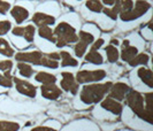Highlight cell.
Returning <instances> with one entry per match:
<instances>
[{"instance_id":"7402d4cb","label":"cell","mask_w":153,"mask_h":131,"mask_svg":"<svg viewBox=\"0 0 153 131\" xmlns=\"http://www.w3.org/2000/svg\"><path fill=\"white\" fill-rule=\"evenodd\" d=\"M102 10H104V13H105L108 17H111V19H113V20H116V17H117L120 10H121L120 0H115L114 7L113 8H102Z\"/></svg>"},{"instance_id":"d4e9b609","label":"cell","mask_w":153,"mask_h":131,"mask_svg":"<svg viewBox=\"0 0 153 131\" xmlns=\"http://www.w3.org/2000/svg\"><path fill=\"white\" fill-rule=\"evenodd\" d=\"M105 52L107 54V59L109 62H115L119 59V51L116 50V47L113 45H108L105 48Z\"/></svg>"},{"instance_id":"8d00e7d4","label":"cell","mask_w":153,"mask_h":131,"mask_svg":"<svg viewBox=\"0 0 153 131\" xmlns=\"http://www.w3.org/2000/svg\"><path fill=\"white\" fill-rule=\"evenodd\" d=\"M33 130L35 131H42V130L51 131V130H53V129H52V128H46V127H37V128H33Z\"/></svg>"},{"instance_id":"52a82bcc","label":"cell","mask_w":153,"mask_h":131,"mask_svg":"<svg viewBox=\"0 0 153 131\" xmlns=\"http://www.w3.org/2000/svg\"><path fill=\"white\" fill-rule=\"evenodd\" d=\"M94 37L92 36L91 33L85 32V31H81L79 32V41L76 44L75 46V55L77 58H82L84 55L86 47L89 46L90 44L93 43Z\"/></svg>"},{"instance_id":"f35d334b","label":"cell","mask_w":153,"mask_h":131,"mask_svg":"<svg viewBox=\"0 0 153 131\" xmlns=\"http://www.w3.org/2000/svg\"><path fill=\"white\" fill-rule=\"evenodd\" d=\"M112 44L113 45H117L119 44V40H112Z\"/></svg>"},{"instance_id":"484cf974","label":"cell","mask_w":153,"mask_h":131,"mask_svg":"<svg viewBox=\"0 0 153 131\" xmlns=\"http://www.w3.org/2000/svg\"><path fill=\"white\" fill-rule=\"evenodd\" d=\"M17 68H19L20 74H21L22 76H24V77H31L32 74H33L32 68H31L29 64L24 63V62H20V63L17 64Z\"/></svg>"},{"instance_id":"2e32d148","label":"cell","mask_w":153,"mask_h":131,"mask_svg":"<svg viewBox=\"0 0 153 131\" xmlns=\"http://www.w3.org/2000/svg\"><path fill=\"white\" fill-rule=\"evenodd\" d=\"M138 77L140 78L147 86L152 87L153 86V76H152V70L147 69V68H139L137 71Z\"/></svg>"},{"instance_id":"1f68e13d","label":"cell","mask_w":153,"mask_h":131,"mask_svg":"<svg viewBox=\"0 0 153 131\" xmlns=\"http://www.w3.org/2000/svg\"><path fill=\"white\" fill-rule=\"evenodd\" d=\"M13 67V62L10 60H5V61L0 62V70L5 71V73H9Z\"/></svg>"},{"instance_id":"8fae6325","label":"cell","mask_w":153,"mask_h":131,"mask_svg":"<svg viewBox=\"0 0 153 131\" xmlns=\"http://www.w3.org/2000/svg\"><path fill=\"white\" fill-rule=\"evenodd\" d=\"M111 98H114L116 100H123L126 97V93L129 91V86L126 83H116L111 85Z\"/></svg>"},{"instance_id":"5b68a950","label":"cell","mask_w":153,"mask_h":131,"mask_svg":"<svg viewBox=\"0 0 153 131\" xmlns=\"http://www.w3.org/2000/svg\"><path fill=\"white\" fill-rule=\"evenodd\" d=\"M150 8H151V5L147 1L138 0L134 9L131 8L130 10H128V12L120 13V17H121L122 21H132V20H136V19L140 17L142 15H144Z\"/></svg>"},{"instance_id":"3957f363","label":"cell","mask_w":153,"mask_h":131,"mask_svg":"<svg viewBox=\"0 0 153 131\" xmlns=\"http://www.w3.org/2000/svg\"><path fill=\"white\" fill-rule=\"evenodd\" d=\"M127 101H128V105L131 108V110L136 115L147 121L149 123H152V117H151L152 114L146 112L145 107H144V98L142 97L140 93L134 91V90H131V91L129 90V93L127 95Z\"/></svg>"},{"instance_id":"d590c367","label":"cell","mask_w":153,"mask_h":131,"mask_svg":"<svg viewBox=\"0 0 153 131\" xmlns=\"http://www.w3.org/2000/svg\"><path fill=\"white\" fill-rule=\"evenodd\" d=\"M51 59H54V60H59L60 59V54H58V53H50V54H47Z\"/></svg>"},{"instance_id":"44dd1931","label":"cell","mask_w":153,"mask_h":131,"mask_svg":"<svg viewBox=\"0 0 153 131\" xmlns=\"http://www.w3.org/2000/svg\"><path fill=\"white\" fill-rule=\"evenodd\" d=\"M39 36L42 38H45L52 43H55V37H54V33L51 28H48L47 25H40L39 27V30H38Z\"/></svg>"},{"instance_id":"7c38bea8","label":"cell","mask_w":153,"mask_h":131,"mask_svg":"<svg viewBox=\"0 0 153 131\" xmlns=\"http://www.w3.org/2000/svg\"><path fill=\"white\" fill-rule=\"evenodd\" d=\"M13 33L15 36H22L27 39L28 41H32L33 40V37H35V28L33 25H27L25 28L23 27H17V28H14L13 29Z\"/></svg>"},{"instance_id":"74e56055","label":"cell","mask_w":153,"mask_h":131,"mask_svg":"<svg viewBox=\"0 0 153 131\" xmlns=\"http://www.w3.org/2000/svg\"><path fill=\"white\" fill-rule=\"evenodd\" d=\"M102 2L105 5H107V6H111V5H114L115 0H102Z\"/></svg>"},{"instance_id":"f546056e","label":"cell","mask_w":153,"mask_h":131,"mask_svg":"<svg viewBox=\"0 0 153 131\" xmlns=\"http://www.w3.org/2000/svg\"><path fill=\"white\" fill-rule=\"evenodd\" d=\"M12 82H13V79L9 76V73H6L5 76L0 75V85L6 86V87H10L12 86Z\"/></svg>"},{"instance_id":"30bf717a","label":"cell","mask_w":153,"mask_h":131,"mask_svg":"<svg viewBox=\"0 0 153 131\" xmlns=\"http://www.w3.org/2000/svg\"><path fill=\"white\" fill-rule=\"evenodd\" d=\"M40 91H42V95L46 99L55 100L61 95V90L58 86H55L54 83L53 84H43L40 87Z\"/></svg>"},{"instance_id":"83f0119b","label":"cell","mask_w":153,"mask_h":131,"mask_svg":"<svg viewBox=\"0 0 153 131\" xmlns=\"http://www.w3.org/2000/svg\"><path fill=\"white\" fill-rule=\"evenodd\" d=\"M20 125L14 122H8V121H0V131H14L19 130Z\"/></svg>"},{"instance_id":"e575fe53","label":"cell","mask_w":153,"mask_h":131,"mask_svg":"<svg viewBox=\"0 0 153 131\" xmlns=\"http://www.w3.org/2000/svg\"><path fill=\"white\" fill-rule=\"evenodd\" d=\"M102 44H104V39H98L96 43H93L92 44V47L91 48H93V50H98V48H100V47L102 46Z\"/></svg>"},{"instance_id":"4316f807","label":"cell","mask_w":153,"mask_h":131,"mask_svg":"<svg viewBox=\"0 0 153 131\" xmlns=\"http://www.w3.org/2000/svg\"><path fill=\"white\" fill-rule=\"evenodd\" d=\"M85 6L89 8L90 10L96 12V13L101 12V10H102V8H104L102 4L100 2L99 0H88V1H86V4H85Z\"/></svg>"},{"instance_id":"8992f818","label":"cell","mask_w":153,"mask_h":131,"mask_svg":"<svg viewBox=\"0 0 153 131\" xmlns=\"http://www.w3.org/2000/svg\"><path fill=\"white\" fill-rule=\"evenodd\" d=\"M106 77V71L102 69L98 70H81L76 74L77 83H88V82H96L101 81Z\"/></svg>"},{"instance_id":"cb8c5ba5","label":"cell","mask_w":153,"mask_h":131,"mask_svg":"<svg viewBox=\"0 0 153 131\" xmlns=\"http://www.w3.org/2000/svg\"><path fill=\"white\" fill-rule=\"evenodd\" d=\"M0 54L6 55V56H13L14 55V50L9 46V44H8L6 39L0 38Z\"/></svg>"},{"instance_id":"4fadbf2b","label":"cell","mask_w":153,"mask_h":131,"mask_svg":"<svg viewBox=\"0 0 153 131\" xmlns=\"http://www.w3.org/2000/svg\"><path fill=\"white\" fill-rule=\"evenodd\" d=\"M101 107L104 108V109H107L109 112H112L115 115H119L122 112L121 104H119L115 99H112V98H106L105 100L101 102Z\"/></svg>"},{"instance_id":"7a4b0ae2","label":"cell","mask_w":153,"mask_h":131,"mask_svg":"<svg viewBox=\"0 0 153 131\" xmlns=\"http://www.w3.org/2000/svg\"><path fill=\"white\" fill-rule=\"evenodd\" d=\"M15 59L17 61L30 62L33 64L44 66L48 68H58L59 63L58 60L51 59L48 55H44L39 51H32V52H20L15 55Z\"/></svg>"},{"instance_id":"9a60e30c","label":"cell","mask_w":153,"mask_h":131,"mask_svg":"<svg viewBox=\"0 0 153 131\" xmlns=\"http://www.w3.org/2000/svg\"><path fill=\"white\" fill-rule=\"evenodd\" d=\"M10 15L13 16L16 22L20 24L29 17V12L25 8L21 7V6H14L10 10Z\"/></svg>"},{"instance_id":"5bb4252c","label":"cell","mask_w":153,"mask_h":131,"mask_svg":"<svg viewBox=\"0 0 153 131\" xmlns=\"http://www.w3.org/2000/svg\"><path fill=\"white\" fill-rule=\"evenodd\" d=\"M32 21L33 23L37 24V25H50V24H53L55 22V19L53 16L47 15L44 13H36L35 15L32 16Z\"/></svg>"},{"instance_id":"277c9868","label":"cell","mask_w":153,"mask_h":131,"mask_svg":"<svg viewBox=\"0 0 153 131\" xmlns=\"http://www.w3.org/2000/svg\"><path fill=\"white\" fill-rule=\"evenodd\" d=\"M53 33L56 36L55 43H56V46L58 47L66 46V45H68L70 43H75L78 39L76 30L70 24L66 23V22H62V23L59 24L55 28Z\"/></svg>"},{"instance_id":"f1b7e54d","label":"cell","mask_w":153,"mask_h":131,"mask_svg":"<svg viewBox=\"0 0 153 131\" xmlns=\"http://www.w3.org/2000/svg\"><path fill=\"white\" fill-rule=\"evenodd\" d=\"M120 6H121L120 13L128 12V10H130L131 8L134 7V1L132 0H120Z\"/></svg>"},{"instance_id":"ffe728a7","label":"cell","mask_w":153,"mask_h":131,"mask_svg":"<svg viewBox=\"0 0 153 131\" xmlns=\"http://www.w3.org/2000/svg\"><path fill=\"white\" fill-rule=\"evenodd\" d=\"M137 54V48L134 46H129V45H126L123 46L122 52H121V58H122L123 61H130L131 59Z\"/></svg>"},{"instance_id":"6da1fadb","label":"cell","mask_w":153,"mask_h":131,"mask_svg":"<svg viewBox=\"0 0 153 131\" xmlns=\"http://www.w3.org/2000/svg\"><path fill=\"white\" fill-rule=\"evenodd\" d=\"M112 83L108 82L105 84H92V85H85L82 89L81 92V100L84 104H96L100 101L104 95L109 91Z\"/></svg>"},{"instance_id":"4dcf8cb0","label":"cell","mask_w":153,"mask_h":131,"mask_svg":"<svg viewBox=\"0 0 153 131\" xmlns=\"http://www.w3.org/2000/svg\"><path fill=\"white\" fill-rule=\"evenodd\" d=\"M10 27H12V24H10V22L7 21V20L0 21V36L7 33L8 31H9V29H10Z\"/></svg>"},{"instance_id":"e0dca14e","label":"cell","mask_w":153,"mask_h":131,"mask_svg":"<svg viewBox=\"0 0 153 131\" xmlns=\"http://www.w3.org/2000/svg\"><path fill=\"white\" fill-rule=\"evenodd\" d=\"M60 58L62 59V66L63 67H76L78 64V61L76 59H74L68 52L61 51L60 52Z\"/></svg>"},{"instance_id":"836d02e7","label":"cell","mask_w":153,"mask_h":131,"mask_svg":"<svg viewBox=\"0 0 153 131\" xmlns=\"http://www.w3.org/2000/svg\"><path fill=\"white\" fill-rule=\"evenodd\" d=\"M9 9H10V5L6 1L0 0V13L1 14H6Z\"/></svg>"},{"instance_id":"603a6c76","label":"cell","mask_w":153,"mask_h":131,"mask_svg":"<svg viewBox=\"0 0 153 131\" xmlns=\"http://www.w3.org/2000/svg\"><path fill=\"white\" fill-rule=\"evenodd\" d=\"M150 60V56L147 54H136L130 61H129V64L131 67H135V66H138V64H146Z\"/></svg>"},{"instance_id":"d6986e66","label":"cell","mask_w":153,"mask_h":131,"mask_svg":"<svg viewBox=\"0 0 153 131\" xmlns=\"http://www.w3.org/2000/svg\"><path fill=\"white\" fill-rule=\"evenodd\" d=\"M36 81L40 82L43 84H53L55 83L56 78L52 74H48V73H44V71H40L36 75Z\"/></svg>"},{"instance_id":"ba28073f","label":"cell","mask_w":153,"mask_h":131,"mask_svg":"<svg viewBox=\"0 0 153 131\" xmlns=\"http://www.w3.org/2000/svg\"><path fill=\"white\" fill-rule=\"evenodd\" d=\"M12 79L15 82L16 90L20 93H22L24 95H28V97H30V98H35V97H36V87L32 84H30L29 82L20 79V78H17V77H14V78H12Z\"/></svg>"},{"instance_id":"d6a6232c","label":"cell","mask_w":153,"mask_h":131,"mask_svg":"<svg viewBox=\"0 0 153 131\" xmlns=\"http://www.w3.org/2000/svg\"><path fill=\"white\" fill-rule=\"evenodd\" d=\"M152 97H153V94L152 93H146L145 94V101H146V112L147 113H150L151 114V109H152Z\"/></svg>"},{"instance_id":"ac0fdd59","label":"cell","mask_w":153,"mask_h":131,"mask_svg":"<svg viewBox=\"0 0 153 131\" xmlns=\"http://www.w3.org/2000/svg\"><path fill=\"white\" fill-rule=\"evenodd\" d=\"M85 61L91 62V63H94V64H101L104 62V59H102V55L97 52V50L91 48L90 52L88 53V55L85 56Z\"/></svg>"},{"instance_id":"9c48e42d","label":"cell","mask_w":153,"mask_h":131,"mask_svg":"<svg viewBox=\"0 0 153 131\" xmlns=\"http://www.w3.org/2000/svg\"><path fill=\"white\" fill-rule=\"evenodd\" d=\"M62 79L60 82L61 87L65 91H70L73 94H76L78 90V85L76 83V79L74 78V75L71 73H62Z\"/></svg>"}]
</instances>
